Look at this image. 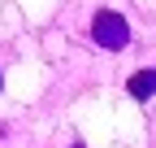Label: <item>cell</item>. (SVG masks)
I'll list each match as a JSON object with an SVG mask.
<instances>
[{
	"label": "cell",
	"mask_w": 156,
	"mask_h": 148,
	"mask_svg": "<svg viewBox=\"0 0 156 148\" xmlns=\"http://www.w3.org/2000/svg\"><path fill=\"white\" fill-rule=\"evenodd\" d=\"M91 39L100 44V48H126L130 44V22L117 9H100L95 22H91Z\"/></svg>",
	"instance_id": "6da1fadb"
},
{
	"label": "cell",
	"mask_w": 156,
	"mask_h": 148,
	"mask_svg": "<svg viewBox=\"0 0 156 148\" xmlns=\"http://www.w3.org/2000/svg\"><path fill=\"white\" fill-rule=\"evenodd\" d=\"M0 83H5V79H0Z\"/></svg>",
	"instance_id": "3957f363"
},
{
	"label": "cell",
	"mask_w": 156,
	"mask_h": 148,
	"mask_svg": "<svg viewBox=\"0 0 156 148\" xmlns=\"http://www.w3.org/2000/svg\"><path fill=\"white\" fill-rule=\"evenodd\" d=\"M130 96L134 100H147V96H156V70H139L130 79Z\"/></svg>",
	"instance_id": "7a4b0ae2"
}]
</instances>
